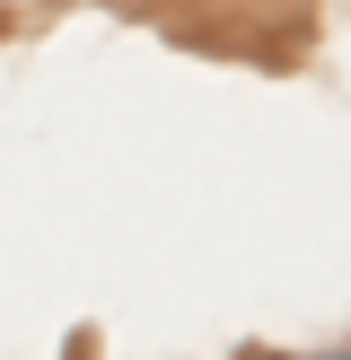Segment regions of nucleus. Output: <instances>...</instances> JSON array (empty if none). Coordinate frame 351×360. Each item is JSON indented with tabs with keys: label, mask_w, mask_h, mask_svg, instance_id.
Wrapping results in <instances>:
<instances>
[{
	"label": "nucleus",
	"mask_w": 351,
	"mask_h": 360,
	"mask_svg": "<svg viewBox=\"0 0 351 360\" xmlns=\"http://www.w3.org/2000/svg\"><path fill=\"white\" fill-rule=\"evenodd\" d=\"M325 360H351V352H325Z\"/></svg>",
	"instance_id": "nucleus-1"
}]
</instances>
